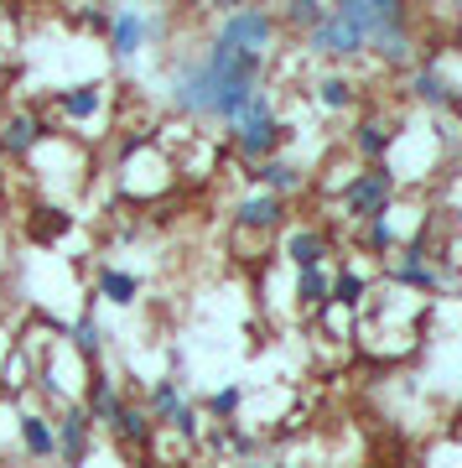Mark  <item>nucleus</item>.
<instances>
[{
	"mask_svg": "<svg viewBox=\"0 0 462 468\" xmlns=\"http://www.w3.org/2000/svg\"><path fill=\"white\" fill-rule=\"evenodd\" d=\"M265 89V58L234 52L229 42H208L198 58H182L172 73V104L193 120H214L229 131L239 110Z\"/></svg>",
	"mask_w": 462,
	"mask_h": 468,
	"instance_id": "nucleus-1",
	"label": "nucleus"
},
{
	"mask_svg": "<svg viewBox=\"0 0 462 468\" xmlns=\"http://www.w3.org/2000/svg\"><path fill=\"white\" fill-rule=\"evenodd\" d=\"M229 141H234V151L245 156L249 167H255V162H270V156H281V146L291 141V125L276 115L270 89H260V94L239 110V120L229 125Z\"/></svg>",
	"mask_w": 462,
	"mask_h": 468,
	"instance_id": "nucleus-2",
	"label": "nucleus"
},
{
	"mask_svg": "<svg viewBox=\"0 0 462 468\" xmlns=\"http://www.w3.org/2000/svg\"><path fill=\"white\" fill-rule=\"evenodd\" d=\"M395 167L390 162H374V167H359L338 187V218H353V224H374V218H390V203H395Z\"/></svg>",
	"mask_w": 462,
	"mask_h": 468,
	"instance_id": "nucleus-3",
	"label": "nucleus"
},
{
	"mask_svg": "<svg viewBox=\"0 0 462 468\" xmlns=\"http://www.w3.org/2000/svg\"><path fill=\"white\" fill-rule=\"evenodd\" d=\"M218 42H229L234 52H249V58H265L270 63V48H276V37H281V21L276 11H260V5H229L214 27Z\"/></svg>",
	"mask_w": 462,
	"mask_h": 468,
	"instance_id": "nucleus-4",
	"label": "nucleus"
},
{
	"mask_svg": "<svg viewBox=\"0 0 462 468\" xmlns=\"http://www.w3.org/2000/svg\"><path fill=\"white\" fill-rule=\"evenodd\" d=\"M332 11H338L363 42H374L380 32H395V27H411V11H405L400 0H343V5H332Z\"/></svg>",
	"mask_w": 462,
	"mask_h": 468,
	"instance_id": "nucleus-5",
	"label": "nucleus"
},
{
	"mask_svg": "<svg viewBox=\"0 0 462 468\" xmlns=\"http://www.w3.org/2000/svg\"><path fill=\"white\" fill-rule=\"evenodd\" d=\"M234 224H239V234H249V239H265V234H276V229L291 224V208H286V198H270L260 187H249L245 198L234 203Z\"/></svg>",
	"mask_w": 462,
	"mask_h": 468,
	"instance_id": "nucleus-6",
	"label": "nucleus"
},
{
	"mask_svg": "<svg viewBox=\"0 0 462 468\" xmlns=\"http://www.w3.org/2000/svg\"><path fill=\"white\" fill-rule=\"evenodd\" d=\"M58 135V125H52L47 115H37V110H11V115L0 120V151L5 156H32L42 141H52Z\"/></svg>",
	"mask_w": 462,
	"mask_h": 468,
	"instance_id": "nucleus-7",
	"label": "nucleus"
},
{
	"mask_svg": "<svg viewBox=\"0 0 462 468\" xmlns=\"http://www.w3.org/2000/svg\"><path fill=\"white\" fill-rule=\"evenodd\" d=\"M104 42H110V58H115V63H135L151 42V11L120 5L115 21H110V32H104Z\"/></svg>",
	"mask_w": 462,
	"mask_h": 468,
	"instance_id": "nucleus-8",
	"label": "nucleus"
},
{
	"mask_svg": "<svg viewBox=\"0 0 462 468\" xmlns=\"http://www.w3.org/2000/svg\"><path fill=\"white\" fill-rule=\"evenodd\" d=\"M52 437H58V463H63V468H83V463H89V448H94V421H89V411H83L79 401L52 421Z\"/></svg>",
	"mask_w": 462,
	"mask_h": 468,
	"instance_id": "nucleus-9",
	"label": "nucleus"
},
{
	"mask_svg": "<svg viewBox=\"0 0 462 468\" xmlns=\"http://www.w3.org/2000/svg\"><path fill=\"white\" fill-rule=\"evenodd\" d=\"M307 52H312V58H359V52H369V42L328 5V16L307 32Z\"/></svg>",
	"mask_w": 462,
	"mask_h": 468,
	"instance_id": "nucleus-10",
	"label": "nucleus"
},
{
	"mask_svg": "<svg viewBox=\"0 0 462 468\" xmlns=\"http://www.w3.org/2000/svg\"><path fill=\"white\" fill-rule=\"evenodd\" d=\"M411 94L426 104V110H436V115H457V104H462V94L452 89V79H446L442 68H436V58L411 68Z\"/></svg>",
	"mask_w": 462,
	"mask_h": 468,
	"instance_id": "nucleus-11",
	"label": "nucleus"
},
{
	"mask_svg": "<svg viewBox=\"0 0 462 468\" xmlns=\"http://www.w3.org/2000/svg\"><path fill=\"white\" fill-rule=\"evenodd\" d=\"M245 177L260 187V193H270V198H291V193H301V187H307V172H301V162H291V156L255 162V167H245Z\"/></svg>",
	"mask_w": 462,
	"mask_h": 468,
	"instance_id": "nucleus-12",
	"label": "nucleus"
},
{
	"mask_svg": "<svg viewBox=\"0 0 462 468\" xmlns=\"http://www.w3.org/2000/svg\"><path fill=\"white\" fill-rule=\"evenodd\" d=\"M104 100H110V84H104V79H83V84L52 89V104H58L73 125H89V120L104 110Z\"/></svg>",
	"mask_w": 462,
	"mask_h": 468,
	"instance_id": "nucleus-13",
	"label": "nucleus"
},
{
	"mask_svg": "<svg viewBox=\"0 0 462 468\" xmlns=\"http://www.w3.org/2000/svg\"><path fill=\"white\" fill-rule=\"evenodd\" d=\"M348 141H353V151L363 156V167H374V162H384L390 146L400 141V125H395V120H384V115H363Z\"/></svg>",
	"mask_w": 462,
	"mask_h": 468,
	"instance_id": "nucleus-14",
	"label": "nucleus"
},
{
	"mask_svg": "<svg viewBox=\"0 0 462 468\" xmlns=\"http://www.w3.org/2000/svg\"><path fill=\"white\" fill-rule=\"evenodd\" d=\"M68 344L79 349V359H83L89 369H100L104 349H110V328H104V323L94 318V302H89V307H83L79 318L68 323Z\"/></svg>",
	"mask_w": 462,
	"mask_h": 468,
	"instance_id": "nucleus-15",
	"label": "nucleus"
},
{
	"mask_svg": "<svg viewBox=\"0 0 462 468\" xmlns=\"http://www.w3.org/2000/svg\"><path fill=\"white\" fill-rule=\"evenodd\" d=\"M94 297H104L110 307H135L141 302V276L115 266V261H100L94 266Z\"/></svg>",
	"mask_w": 462,
	"mask_h": 468,
	"instance_id": "nucleus-16",
	"label": "nucleus"
},
{
	"mask_svg": "<svg viewBox=\"0 0 462 468\" xmlns=\"http://www.w3.org/2000/svg\"><path fill=\"white\" fill-rule=\"evenodd\" d=\"M120 401H125V396H120L115 390V375H110V369H89V385H83V411H89V421H94V427H110V417H115L120 411Z\"/></svg>",
	"mask_w": 462,
	"mask_h": 468,
	"instance_id": "nucleus-17",
	"label": "nucleus"
},
{
	"mask_svg": "<svg viewBox=\"0 0 462 468\" xmlns=\"http://www.w3.org/2000/svg\"><path fill=\"white\" fill-rule=\"evenodd\" d=\"M384 282L395 286H411V292H421V297H431V292H442V271L431 266V261H421V255L400 250L390 266H384Z\"/></svg>",
	"mask_w": 462,
	"mask_h": 468,
	"instance_id": "nucleus-18",
	"label": "nucleus"
},
{
	"mask_svg": "<svg viewBox=\"0 0 462 468\" xmlns=\"http://www.w3.org/2000/svg\"><path fill=\"white\" fill-rule=\"evenodd\" d=\"M281 255H286L297 271H317V266L332 255V245H328V234H322V229H312V224H297V229H286Z\"/></svg>",
	"mask_w": 462,
	"mask_h": 468,
	"instance_id": "nucleus-19",
	"label": "nucleus"
},
{
	"mask_svg": "<svg viewBox=\"0 0 462 468\" xmlns=\"http://www.w3.org/2000/svg\"><path fill=\"white\" fill-rule=\"evenodd\" d=\"M16 432H21V448H26V458H37V463H52V458H58L52 417H42V411H21V417H16Z\"/></svg>",
	"mask_w": 462,
	"mask_h": 468,
	"instance_id": "nucleus-20",
	"label": "nucleus"
},
{
	"mask_svg": "<svg viewBox=\"0 0 462 468\" xmlns=\"http://www.w3.org/2000/svg\"><path fill=\"white\" fill-rule=\"evenodd\" d=\"M110 432H115L120 448H146L151 432H156V421L146 417V406H135V401H120V411L110 417Z\"/></svg>",
	"mask_w": 462,
	"mask_h": 468,
	"instance_id": "nucleus-21",
	"label": "nucleus"
},
{
	"mask_svg": "<svg viewBox=\"0 0 462 468\" xmlns=\"http://www.w3.org/2000/svg\"><path fill=\"white\" fill-rule=\"evenodd\" d=\"M369 292H374V282H369L359 266H348V261H343V266L332 271L328 307H343V313H353V307H363V297H369Z\"/></svg>",
	"mask_w": 462,
	"mask_h": 468,
	"instance_id": "nucleus-22",
	"label": "nucleus"
},
{
	"mask_svg": "<svg viewBox=\"0 0 462 468\" xmlns=\"http://www.w3.org/2000/svg\"><path fill=\"white\" fill-rule=\"evenodd\" d=\"M312 100L328 110V115H338V110H353L359 104V84L348 79V73H322L312 84Z\"/></svg>",
	"mask_w": 462,
	"mask_h": 468,
	"instance_id": "nucleus-23",
	"label": "nucleus"
},
{
	"mask_svg": "<svg viewBox=\"0 0 462 468\" xmlns=\"http://www.w3.org/2000/svg\"><path fill=\"white\" fill-rule=\"evenodd\" d=\"M182 406H187V396H182V380H151V390H146V417L156 421V427H166V421L177 417Z\"/></svg>",
	"mask_w": 462,
	"mask_h": 468,
	"instance_id": "nucleus-24",
	"label": "nucleus"
},
{
	"mask_svg": "<svg viewBox=\"0 0 462 468\" xmlns=\"http://www.w3.org/2000/svg\"><path fill=\"white\" fill-rule=\"evenodd\" d=\"M328 292H332V271H297V307L301 313H328Z\"/></svg>",
	"mask_w": 462,
	"mask_h": 468,
	"instance_id": "nucleus-25",
	"label": "nucleus"
},
{
	"mask_svg": "<svg viewBox=\"0 0 462 468\" xmlns=\"http://www.w3.org/2000/svg\"><path fill=\"white\" fill-rule=\"evenodd\" d=\"M369 48L380 52V63L384 68H411L415 63V37H411V27H395V32H380Z\"/></svg>",
	"mask_w": 462,
	"mask_h": 468,
	"instance_id": "nucleus-26",
	"label": "nucleus"
},
{
	"mask_svg": "<svg viewBox=\"0 0 462 468\" xmlns=\"http://www.w3.org/2000/svg\"><path fill=\"white\" fill-rule=\"evenodd\" d=\"M68 229H73V214H68V208H58V203H37V208H32V234H37V245H52V239H63Z\"/></svg>",
	"mask_w": 462,
	"mask_h": 468,
	"instance_id": "nucleus-27",
	"label": "nucleus"
},
{
	"mask_svg": "<svg viewBox=\"0 0 462 468\" xmlns=\"http://www.w3.org/2000/svg\"><path fill=\"white\" fill-rule=\"evenodd\" d=\"M239 406H245V385H218L214 396L203 401V411L214 417V427H234L239 421Z\"/></svg>",
	"mask_w": 462,
	"mask_h": 468,
	"instance_id": "nucleus-28",
	"label": "nucleus"
},
{
	"mask_svg": "<svg viewBox=\"0 0 462 468\" xmlns=\"http://www.w3.org/2000/svg\"><path fill=\"white\" fill-rule=\"evenodd\" d=\"M322 16H328V5H322V0H291V5H286V11H281L276 21H286V27H297V32L307 37Z\"/></svg>",
	"mask_w": 462,
	"mask_h": 468,
	"instance_id": "nucleus-29",
	"label": "nucleus"
},
{
	"mask_svg": "<svg viewBox=\"0 0 462 468\" xmlns=\"http://www.w3.org/2000/svg\"><path fill=\"white\" fill-rule=\"evenodd\" d=\"M395 245H400V234H395V224L390 218H374V224H363V250L369 255H395Z\"/></svg>",
	"mask_w": 462,
	"mask_h": 468,
	"instance_id": "nucleus-30",
	"label": "nucleus"
},
{
	"mask_svg": "<svg viewBox=\"0 0 462 468\" xmlns=\"http://www.w3.org/2000/svg\"><path fill=\"white\" fill-rule=\"evenodd\" d=\"M166 432H177L182 442H198V437H203V411H198L193 401H187V406L177 411V417L166 421Z\"/></svg>",
	"mask_w": 462,
	"mask_h": 468,
	"instance_id": "nucleus-31",
	"label": "nucleus"
},
{
	"mask_svg": "<svg viewBox=\"0 0 462 468\" xmlns=\"http://www.w3.org/2000/svg\"><path fill=\"white\" fill-rule=\"evenodd\" d=\"M73 21L104 37V32H110V21H115V11H110V5H79V11H73Z\"/></svg>",
	"mask_w": 462,
	"mask_h": 468,
	"instance_id": "nucleus-32",
	"label": "nucleus"
},
{
	"mask_svg": "<svg viewBox=\"0 0 462 468\" xmlns=\"http://www.w3.org/2000/svg\"><path fill=\"white\" fill-rule=\"evenodd\" d=\"M239 468H276V463H260V458H245Z\"/></svg>",
	"mask_w": 462,
	"mask_h": 468,
	"instance_id": "nucleus-33",
	"label": "nucleus"
},
{
	"mask_svg": "<svg viewBox=\"0 0 462 468\" xmlns=\"http://www.w3.org/2000/svg\"><path fill=\"white\" fill-rule=\"evenodd\" d=\"M457 115H462V104H457Z\"/></svg>",
	"mask_w": 462,
	"mask_h": 468,
	"instance_id": "nucleus-34",
	"label": "nucleus"
}]
</instances>
